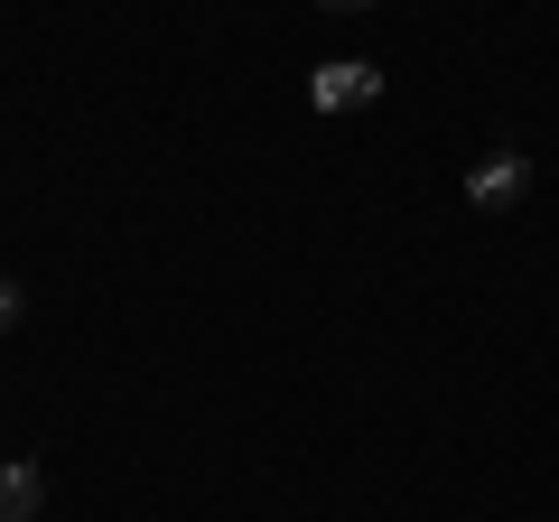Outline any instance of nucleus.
I'll list each match as a JSON object with an SVG mask.
<instances>
[{"mask_svg":"<svg viewBox=\"0 0 559 522\" xmlns=\"http://www.w3.org/2000/svg\"><path fill=\"white\" fill-rule=\"evenodd\" d=\"M308 103L318 112H364V103H382V66L373 57H326L308 75Z\"/></svg>","mask_w":559,"mask_h":522,"instance_id":"f257e3e1","label":"nucleus"},{"mask_svg":"<svg viewBox=\"0 0 559 522\" xmlns=\"http://www.w3.org/2000/svg\"><path fill=\"white\" fill-rule=\"evenodd\" d=\"M522 197H532V159H522V150H495V159L466 168V205H476V215H513Z\"/></svg>","mask_w":559,"mask_h":522,"instance_id":"f03ea898","label":"nucleus"},{"mask_svg":"<svg viewBox=\"0 0 559 522\" xmlns=\"http://www.w3.org/2000/svg\"><path fill=\"white\" fill-rule=\"evenodd\" d=\"M38 513H47V466L0 458V522H38Z\"/></svg>","mask_w":559,"mask_h":522,"instance_id":"7ed1b4c3","label":"nucleus"},{"mask_svg":"<svg viewBox=\"0 0 559 522\" xmlns=\"http://www.w3.org/2000/svg\"><path fill=\"white\" fill-rule=\"evenodd\" d=\"M28 318V299H20V281H0V336H10V327Z\"/></svg>","mask_w":559,"mask_h":522,"instance_id":"20e7f679","label":"nucleus"},{"mask_svg":"<svg viewBox=\"0 0 559 522\" xmlns=\"http://www.w3.org/2000/svg\"><path fill=\"white\" fill-rule=\"evenodd\" d=\"M318 10H336V20H355V10H373V0H318Z\"/></svg>","mask_w":559,"mask_h":522,"instance_id":"39448f33","label":"nucleus"}]
</instances>
